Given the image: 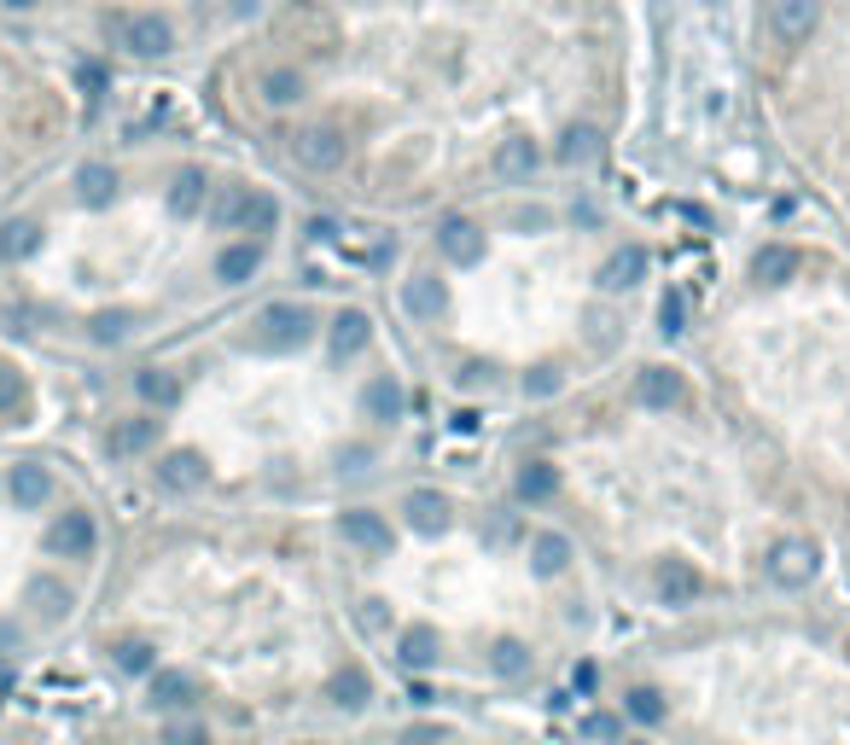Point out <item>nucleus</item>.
Segmentation results:
<instances>
[{"label": "nucleus", "mask_w": 850, "mask_h": 745, "mask_svg": "<svg viewBox=\"0 0 850 745\" xmlns=\"http://www.w3.org/2000/svg\"><path fill=\"white\" fill-rule=\"evenodd\" d=\"M216 228H233V233H275L280 222V205L268 193H251V186H233V193H222L210 205Z\"/></svg>", "instance_id": "1"}, {"label": "nucleus", "mask_w": 850, "mask_h": 745, "mask_svg": "<svg viewBox=\"0 0 850 745\" xmlns=\"http://www.w3.org/2000/svg\"><path fill=\"white\" fill-rule=\"evenodd\" d=\"M309 332H315V315L303 309V303H268V309L257 315V350H303L309 344Z\"/></svg>", "instance_id": "2"}, {"label": "nucleus", "mask_w": 850, "mask_h": 745, "mask_svg": "<svg viewBox=\"0 0 850 745\" xmlns=\"http://www.w3.org/2000/svg\"><path fill=\"white\" fill-rule=\"evenodd\" d=\"M769 583H780V588H804V583H815V571H822V553H815V541H804V536H787V541H775L769 548Z\"/></svg>", "instance_id": "3"}, {"label": "nucleus", "mask_w": 850, "mask_h": 745, "mask_svg": "<svg viewBox=\"0 0 850 745\" xmlns=\"http://www.w3.org/2000/svg\"><path fill=\"white\" fill-rule=\"evenodd\" d=\"M117 41L141 59H163L169 47H175V29H169V19H158V12H129V19L117 24Z\"/></svg>", "instance_id": "4"}, {"label": "nucleus", "mask_w": 850, "mask_h": 745, "mask_svg": "<svg viewBox=\"0 0 850 745\" xmlns=\"http://www.w3.org/2000/svg\"><path fill=\"white\" fill-rule=\"evenodd\" d=\"M94 541H99L94 513H59L53 530H47V553H59V559H88Z\"/></svg>", "instance_id": "5"}, {"label": "nucleus", "mask_w": 850, "mask_h": 745, "mask_svg": "<svg viewBox=\"0 0 850 745\" xmlns=\"http://www.w3.org/2000/svg\"><path fill=\"white\" fill-rule=\"evenodd\" d=\"M292 158L303 169H320V175H327V169L344 163V134H338V129H303L292 141Z\"/></svg>", "instance_id": "6"}, {"label": "nucleus", "mask_w": 850, "mask_h": 745, "mask_svg": "<svg viewBox=\"0 0 850 745\" xmlns=\"http://www.w3.org/2000/svg\"><path fill=\"white\" fill-rule=\"evenodd\" d=\"M769 19L780 41H810V29L822 24V0H769Z\"/></svg>", "instance_id": "7"}, {"label": "nucleus", "mask_w": 850, "mask_h": 745, "mask_svg": "<svg viewBox=\"0 0 850 745\" xmlns=\"http://www.w3.org/2000/svg\"><path fill=\"white\" fill-rule=\"evenodd\" d=\"M437 251H444V257L454 262V268H472L484 257V233L466 222V216H449L444 228H437Z\"/></svg>", "instance_id": "8"}, {"label": "nucleus", "mask_w": 850, "mask_h": 745, "mask_svg": "<svg viewBox=\"0 0 850 745\" xmlns=\"http://www.w3.org/2000/svg\"><path fill=\"white\" fill-rule=\"evenodd\" d=\"M496 181H507V186H524L542 169V151H536V141H501L496 146Z\"/></svg>", "instance_id": "9"}, {"label": "nucleus", "mask_w": 850, "mask_h": 745, "mask_svg": "<svg viewBox=\"0 0 850 745\" xmlns=\"http://www.w3.org/2000/svg\"><path fill=\"white\" fill-rule=\"evenodd\" d=\"M653 583H658V595H665L670 606H693L700 600V571L688 565V559H658V571H653Z\"/></svg>", "instance_id": "10"}, {"label": "nucleus", "mask_w": 850, "mask_h": 745, "mask_svg": "<svg viewBox=\"0 0 850 745\" xmlns=\"http://www.w3.org/2000/svg\"><path fill=\"white\" fill-rule=\"evenodd\" d=\"M338 530H344L350 548H362V553H390V524L379 513H367V506H355V513L338 518Z\"/></svg>", "instance_id": "11"}, {"label": "nucleus", "mask_w": 850, "mask_h": 745, "mask_svg": "<svg viewBox=\"0 0 850 745\" xmlns=\"http://www.w3.org/2000/svg\"><path fill=\"white\" fill-rule=\"evenodd\" d=\"M402 513H408V524H414L420 536H444L449 530V501L437 496V489H414V496L402 501Z\"/></svg>", "instance_id": "12"}, {"label": "nucleus", "mask_w": 850, "mask_h": 745, "mask_svg": "<svg viewBox=\"0 0 850 745\" xmlns=\"http://www.w3.org/2000/svg\"><path fill=\"white\" fill-rule=\"evenodd\" d=\"M798 268H804V257H798L792 245H763L752 257V280L757 285H787V280H798Z\"/></svg>", "instance_id": "13"}, {"label": "nucleus", "mask_w": 850, "mask_h": 745, "mask_svg": "<svg viewBox=\"0 0 850 745\" xmlns=\"http://www.w3.org/2000/svg\"><path fill=\"white\" fill-rule=\"evenodd\" d=\"M641 274H647V251H641V245H623V251H611L606 268H600V292H629Z\"/></svg>", "instance_id": "14"}, {"label": "nucleus", "mask_w": 850, "mask_h": 745, "mask_svg": "<svg viewBox=\"0 0 850 745\" xmlns=\"http://www.w3.org/2000/svg\"><path fill=\"white\" fill-rule=\"evenodd\" d=\"M402 303H408V315H414V320H437V315H444V303H449V292H444V280H437V274H414L402 285Z\"/></svg>", "instance_id": "15"}, {"label": "nucleus", "mask_w": 850, "mask_h": 745, "mask_svg": "<svg viewBox=\"0 0 850 745\" xmlns=\"http://www.w3.org/2000/svg\"><path fill=\"white\" fill-rule=\"evenodd\" d=\"M635 396L647 402V408H676V402H682V373L676 367H647L635 379Z\"/></svg>", "instance_id": "16"}, {"label": "nucleus", "mask_w": 850, "mask_h": 745, "mask_svg": "<svg viewBox=\"0 0 850 745\" xmlns=\"http://www.w3.org/2000/svg\"><path fill=\"white\" fill-rule=\"evenodd\" d=\"M397 652H402V664H408V670H432V664H437V652H444V640H437L432 623H408L402 640H397Z\"/></svg>", "instance_id": "17"}, {"label": "nucleus", "mask_w": 850, "mask_h": 745, "mask_svg": "<svg viewBox=\"0 0 850 745\" xmlns=\"http://www.w3.org/2000/svg\"><path fill=\"white\" fill-rule=\"evenodd\" d=\"M257 268H263V245L257 240H240V245H228L222 257H216V280H222V285H245Z\"/></svg>", "instance_id": "18"}, {"label": "nucleus", "mask_w": 850, "mask_h": 745, "mask_svg": "<svg viewBox=\"0 0 850 745\" xmlns=\"http://www.w3.org/2000/svg\"><path fill=\"white\" fill-rule=\"evenodd\" d=\"M193 699H198L193 675H181V670H151V705H158V710H186Z\"/></svg>", "instance_id": "19"}, {"label": "nucleus", "mask_w": 850, "mask_h": 745, "mask_svg": "<svg viewBox=\"0 0 850 745\" xmlns=\"http://www.w3.org/2000/svg\"><path fill=\"white\" fill-rule=\"evenodd\" d=\"M158 484L163 489H198L204 484V454H193V449L163 454V461H158Z\"/></svg>", "instance_id": "20"}, {"label": "nucleus", "mask_w": 850, "mask_h": 745, "mask_svg": "<svg viewBox=\"0 0 850 745\" xmlns=\"http://www.w3.org/2000/svg\"><path fill=\"white\" fill-rule=\"evenodd\" d=\"M566 565H571V541L559 536V530H542L531 541V571H536V577H559Z\"/></svg>", "instance_id": "21"}, {"label": "nucleus", "mask_w": 850, "mask_h": 745, "mask_svg": "<svg viewBox=\"0 0 850 745\" xmlns=\"http://www.w3.org/2000/svg\"><path fill=\"white\" fill-rule=\"evenodd\" d=\"M134 391H141L151 408H175V402H181V379L169 367H141V373H134Z\"/></svg>", "instance_id": "22"}, {"label": "nucleus", "mask_w": 850, "mask_h": 745, "mask_svg": "<svg viewBox=\"0 0 850 745\" xmlns=\"http://www.w3.org/2000/svg\"><path fill=\"white\" fill-rule=\"evenodd\" d=\"M367 338H373V320L362 309H344V315L332 320V355H338V362L355 355V350H367Z\"/></svg>", "instance_id": "23"}, {"label": "nucleus", "mask_w": 850, "mask_h": 745, "mask_svg": "<svg viewBox=\"0 0 850 745\" xmlns=\"http://www.w3.org/2000/svg\"><path fill=\"white\" fill-rule=\"evenodd\" d=\"M513 489H519V501H554V496H559V466H548V461H524Z\"/></svg>", "instance_id": "24"}, {"label": "nucleus", "mask_w": 850, "mask_h": 745, "mask_svg": "<svg viewBox=\"0 0 850 745\" xmlns=\"http://www.w3.org/2000/svg\"><path fill=\"white\" fill-rule=\"evenodd\" d=\"M204 198H210V181H204V169H181L175 186H169V210H175V216H198Z\"/></svg>", "instance_id": "25"}, {"label": "nucleus", "mask_w": 850, "mask_h": 745, "mask_svg": "<svg viewBox=\"0 0 850 745\" xmlns=\"http://www.w3.org/2000/svg\"><path fill=\"white\" fill-rule=\"evenodd\" d=\"M47 496H53V478H47L41 466H29V461H24V466H12V501H19L24 513H36Z\"/></svg>", "instance_id": "26"}, {"label": "nucleus", "mask_w": 850, "mask_h": 745, "mask_svg": "<svg viewBox=\"0 0 850 745\" xmlns=\"http://www.w3.org/2000/svg\"><path fill=\"white\" fill-rule=\"evenodd\" d=\"M362 408H367V419H402L408 396H402L397 379H373L367 391H362Z\"/></svg>", "instance_id": "27"}, {"label": "nucleus", "mask_w": 850, "mask_h": 745, "mask_svg": "<svg viewBox=\"0 0 850 745\" xmlns=\"http://www.w3.org/2000/svg\"><path fill=\"white\" fill-rule=\"evenodd\" d=\"M76 193H82V205H111L117 198V169L111 163H82V175H76Z\"/></svg>", "instance_id": "28"}, {"label": "nucleus", "mask_w": 850, "mask_h": 745, "mask_svg": "<svg viewBox=\"0 0 850 745\" xmlns=\"http://www.w3.org/2000/svg\"><path fill=\"white\" fill-rule=\"evenodd\" d=\"M489 670H496L501 682H519V675L531 670V647H524V640H513V635H501L496 647H489Z\"/></svg>", "instance_id": "29"}, {"label": "nucleus", "mask_w": 850, "mask_h": 745, "mask_svg": "<svg viewBox=\"0 0 850 745\" xmlns=\"http://www.w3.org/2000/svg\"><path fill=\"white\" fill-rule=\"evenodd\" d=\"M151 443H158V419H123L111 431V454H146Z\"/></svg>", "instance_id": "30"}, {"label": "nucleus", "mask_w": 850, "mask_h": 745, "mask_svg": "<svg viewBox=\"0 0 850 745\" xmlns=\"http://www.w3.org/2000/svg\"><path fill=\"white\" fill-rule=\"evenodd\" d=\"M367 699H373V682H367L362 670H338L332 675V705L338 710H362Z\"/></svg>", "instance_id": "31"}, {"label": "nucleus", "mask_w": 850, "mask_h": 745, "mask_svg": "<svg viewBox=\"0 0 850 745\" xmlns=\"http://www.w3.org/2000/svg\"><path fill=\"white\" fill-rule=\"evenodd\" d=\"M36 245H41L36 222H7V228H0V257H7V262H24Z\"/></svg>", "instance_id": "32"}, {"label": "nucleus", "mask_w": 850, "mask_h": 745, "mask_svg": "<svg viewBox=\"0 0 850 745\" xmlns=\"http://www.w3.org/2000/svg\"><path fill=\"white\" fill-rule=\"evenodd\" d=\"M559 158L566 163H588V158H600V129H566V141H559Z\"/></svg>", "instance_id": "33"}, {"label": "nucleus", "mask_w": 850, "mask_h": 745, "mask_svg": "<svg viewBox=\"0 0 850 745\" xmlns=\"http://www.w3.org/2000/svg\"><path fill=\"white\" fill-rule=\"evenodd\" d=\"M263 99H268V106H298V99H303V76L298 71H268L263 76Z\"/></svg>", "instance_id": "34"}, {"label": "nucleus", "mask_w": 850, "mask_h": 745, "mask_svg": "<svg viewBox=\"0 0 850 745\" xmlns=\"http://www.w3.org/2000/svg\"><path fill=\"white\" fill-rule=\"evenodd\" d=\"M29 600H36L47 618H64V612H71V588L53 583V577H36V583H29Z\"/></svg>", "instance_id": "35"}, {"label": "nucleus", "mask_w": 850, "mask_h": 745, "mask_svg": "<svg viewBox=\"0 0 850 745\" xmlns=\"http://www.w3.org/2000/svg\"><path fill=\"white\" fill-rule=\"evenodd\" d=\"M629 717H635V722H665V693H658V687H635V693H629Z\"/></svg>", "instance_id": "36"}, {"label": "nucleus", "mask_w": 850, "mask_h": 745, "mask_svg": "<svg viewBox=\"0 0 850 745\" xmlns=\"http://www.w3.org/2000/svg\"><path fill=\"white\" fill-rule=\"evenodd\" d=\"M682 327H688V303H682V292H665V297H658V332L676 338Z\"/></svg>", "instance_id": "37"}, {"label": "nucleus", "mask_w": 850, "mask_h": 745, "mask_svg": "<svg viewBox=\"0 0 850 745\" xmlns=\"http://www.w3.org/2000/svg\"><path fill=\"white\" fill-rule=\"evenodd\" d=\"M129 327H134V315H123V309H106V315H94V338H99V344H123V338H129Z\"/></svg>", "instance_id": "38"}, {"label": "nucleus", "mask_w": 850, "mask_h": 745, "mask_svg": "<svg viewBox=\"0 0 850 745\" xmlns=\"http://www.w3.org/2000/svg\"><path fill=\"white\" fill-rule=\"evenodd\" d=\"M151 664H158V658H151L146 640H123V647H117V670H129V675H151Z\"/></svg>", "instance_id": "39"}, {"label": "nucleus", "mask_w": 850, "mask_h": 745, "mask_svg": "<svg viewBox=\"0 0 850 745\" xmlns=\"http://www.w3.org/2000/svg\"><path fill=\"white\" fill-rule=\"evenodd\" d=\"M12 408H24V373L0 362V414H12Z\"/></svg>", "instance_id": "40"}, {"label": "nucleus", "mask_w": 850, "mask_h": 745, "mask_svg": "<svg viewBox=\"0 0 850 745\" xmlns=\"http://www.w3.org/2000/svg\"><path fill=\"white\" fill-rule=\"evenodd\" d=\"M367 466H373L367 443H344V449H338V472H350V478H355V472H367Z\"/></svg>", "instance_id": "41"}, {"label": "nucleus", "mask_w": 850, "mask_h": 745, "mask_svg": "<svg viewBox=\"0 0 850 745\" xmlns=\"http://www.w3.org/2000/svg\"><path fill=\"white\" fill-rule=\"evenodd\" d=\"M554 391H559V373H554V367L524 373V396H554Z\"/></svg>", "instance_id": "42"}, {"label": "nucleus", "mask_w": 850, "mask_h": 745, "mask_svg": "<svg viewBox=\"0 0 850 745\" xmlns=\"http://www.w3.org/2000/svg\"><path fill=\"white\" fill-rule=\"evenodd\" d=\"M623 722L618 717H583V740H618Z\"/></svg>", "instance_id": "43"}, {"label": "nucleus", "mask_w": 850, "mask_h": 745, "mask_svg": "<svg viewBox=\"0 0 850 745\" xmlns=\"http://www.w3.org/2000/svg\"><path fill=\"white\" fill-rule=\"evenodd\" d=\"M163 745H210V734H204L198 722H175V728L163 734Z\"/></svg>", "instance_id": "44"}, {"label": "nucleus", "mask_w": 850, "mask_h": 745, "mask_svg": "<svg viewBox=\"0 0 850 745\" xmlns=\"http://www.w3.org/2000/svg\"><path fill=\"white\" fill-rule=\"evenodd\" d=\"M362 630H385V600H362Z\"/></svg>", "instance_id": "45"}, {"label": "nucleus", "mask_w": 850, "mask_h": 745, "mask_svg": "<svg viewBox=\"0 0 850 745\" xmlns=\"http://www.w3.org/2000/svg\"><path fill=\"white\" fill-rule=\"evenodd\" d=\"M437 740H444L437 728H408V734H402V745H437Z\"/></svg>", "instance_id": "46"}, {"label": "nucleus", "mask_w": 850, "mask_h": 745, "mask_svg": "<svg viewBox=\"0 0 850 745\" xmlns=\"http://www.w3.org/2000/svg\"><path fill=\"white\" fill-rule=\"evenodd\" d=\"M82 88L99 94V88H106V71H99V64H82Z\"/></svg>", "instance_id": "47"}, {"label": "nucleus", "mask_w": 850, "mask_h": 745, "mask_svg": "<svg viewBox=\"0 0 850 745\" xmlns=\"http://www.w3.org/2000/svg\"><path fill=\"white\" fill-rule=\"evenodd\" d=\"M12 640H19V630H12V623H0V647H12Z\"/></svg>", "instance_id": "48"}, {"label": "nucleus", "mask_w": 850, "mask_h": 745, "mask_svg": "<svg viewBox=\"0 0 850 745\" xmlns=\"http://www.w3.org/2000/svg\"><path fill=\"white\" fill-rule=\"evenodd\" d=\"M7 687H12V664L0 658V693H7Z\"/></svg>", "instance_id": "49"}, {"label": "nucleus", "mask_w": 850, "mask_h": 745, "mask_svg": "<svg viewBox=\"0 0 850 745\" xmlns=\"http://www.w3.org/2000/svg\"><path fill=\"white\" fill-rule=\"evenodd\" d=\"M233 7H240V12H251V7H257V0H233Z\"/></svg>", "instance_id": "50"}, {"label": "nucleus", "mask_w": 850, "mask_h": 745, "mask_svg": "<svg viewBox=\"0 0 850 745\" xmlns=\"http://www.w3.org/2000/svg\"><path fill=\"white\" fill-rule=\"evenodd\" d=\"M7 7H36V0H7Z\"/></svg>", "instance_id": "51"}]
</instances>
